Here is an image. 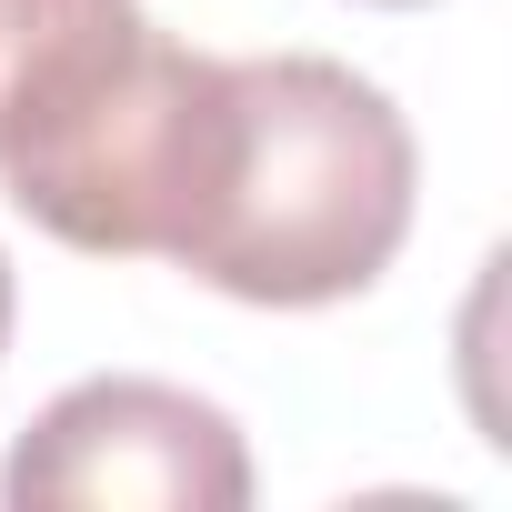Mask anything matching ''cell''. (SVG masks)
<instances>
[{
	"instance_id": "cell-1",
	"label": "cell",
	"mask_w": 512,
	"mask_h": 512,
	"mask_svg": "<svg viewBox=\"0 0 512 512\" xmlns=\"http://www.w3.org/2000/svg\"><path fill=\"white\" fill-rule=\"evenodd\" d=\"M412 191L422 151L382 81L322 51L221 61L171 262L251 312H322L392 272L412 241Z\"/></svg>"
},
{
	"instance_id": "cell-2",
	"label": "cell",
	"mask_w": 512,
	"mask_h": 512,
	"mask_svg": "<svg viewBox=\"0 0 512 512\" xmlns=\"http://www.w3.org/2000/svg\"><path fill=\"white\" fill-rule=\"evenodd\" d=\"M221 61L141 0H0V191L101 262H171Z\"/></svg>"
},
{
	"instance_id": "cell-3",
	"label": "cell",
	"mask_w": 512,
	"mask_h": 512,
	"mask_svg": "<svg viewBox=\"0 0 512 512\" xmlns=\"http://www.w3.org/2000/svg\"><path fill=\"white\" fill-rule=\"evenodd\" d=\"M0 492L21 512H241L251 452L241 422L181 382L101 372L71 382L0 462Z\"/></svg>"
},
{
	"instance_id": "cell-4",
	"label": "cell",
	"mask_w": 512,
	"mask_h": 512,
	"mask_svg": "<svg viewBox=\"0 0 512 512\" xmlns=\"http://www.w3.org/2000/svg\"><path fill=\"white\" fill-rule=\"evenodd\" d=\"M0 352H11V262H0Z\"/></svg>"
},
{
	"instance_id": "cell-5",
	"label": "cell",
	"mask_w": 512,
	"mask_h": 512,
	"mask_svg": "<svg viewBox=\"0 0 512 512\" xmlns=\"http://www.w3.org/2000/svg\"><path fill=\"white\" fill-rule=\"evenodd\" d=\"M372 11H422V0H372Z\"/></svg>"
}]
</instances>
